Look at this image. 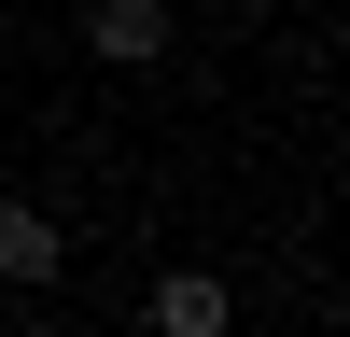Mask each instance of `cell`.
Listing matches in <instances>:
<instances>
[{
	"label": "cell",
	"mask_w": 350,
	"mask_h": 337,
	"mask_svg": "<svg viewBox=\"0 0 350 337\" xmlns=\"http://www.w3.org/2000/svg\"><path fill=\"white\" fill-rule=\"evenodd\" d=\"M84 56H98V71H154L168 56V0H98V14H84Z\"/></svg>",
	"instance_id": "obj_1"
},
{
	"label": "cell",
	"mask_w": 350,
	"mask_h": 337,
	"mask_svg": "<svg viewBox=\"0 0 350 337\" xmlns=\"http://www.w3.org/2000/svg\"><path fill=\"white\" fill-rule=\"evenodd\" d=\"M224 323H239L224 267H154V337H224Z\"/></svg>",
	"instance_id": "obj_2"
},
{
	"label": "cell",
	"mask_w": 350,
	"mask_h": 337,
	"mask_svg": "<svg viewBox=\"0 0 350 337\" xmlns=\"http://www.w3.org/2000/svg\"><path fill=\"white\" fill-rule=\"evenodd\" d=\"M70 253H56V211L42 197H0V281H56Z\"/></svg>",
	"instance_id": "obj_3"
}]
</instances>
